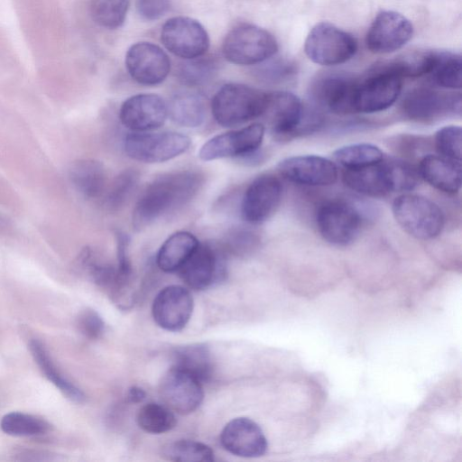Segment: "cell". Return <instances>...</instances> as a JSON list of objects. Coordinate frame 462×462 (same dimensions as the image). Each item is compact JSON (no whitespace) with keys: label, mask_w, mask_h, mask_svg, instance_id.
Masks as SVG:
<instances>
[{"label":"cell","mask_w":462,"mask_h":462,"mask_svg":"<svg viewBox=\"0 0 462 462\" xmlns=\"http://www.w3.org/2000/svg\"><path fill=\"white\" fill-rule=\"evenodd\" d=\"M161 41L170 52L184 60L202 57L209 47V37L204 26L186 16L167 20L162 28Z\"/></svg>","instance_id":"11"},{"label":"cell","mask_w":462,"mask_h":462,"mask_svg":"<svg viewBox=\"0 0 462 462\" xmlns=\"http://www.w3.org/2000/svg\"><path fill=\"white\" fill-rule=\"evenodd\" d=\"M126 397L130 402H141L145 398V392L138 386H133L128 390Z\"/></svg>","instance_id":"45"},{"label":"cell","mask_w":462,"mask_h":462,"mask_svg":"<svg viewBox=\"0 0 462 462\" xmlns=\"http://www.w3.org/2000/svg\"><path fill=\"white\" fill-rule=\"evenodd\" d=\"M434 51H416L404 53L386 62L401 78H416L428 75L433 61Z\"/></svg>","instance_id":"37"},{"label":"cell","mask_w":462,"mask_h":462,"mask_svg":"<svg viewBox=\"0 0 462 462\" xmlns=\"http://www.w3.org/2000/svg\"><path fill=\"white\" fill-rule=\"evenodd\" d=\"M162 457L171 461L211 462L214 452L208 445L190 439L177 440L166 445Z\"/></svg>","instance_id":"34"},{"label":"cell","mask_w":462,"mask_h":462,"mask_svg":"<svg viewBox=\"0 0 462 462\" xmlns=\"http://www.w3.org/2000/svg\"><path fill=\"white\" fill-rule=\"evenodd\" d=\"M69 176L74 188L86 199H97L106 191V169L97 160L82 159L74 162Z\"/></svg>","instance_id":"25"},{"label":"cell","mask_w":462,"mask_h":462,"mask_svg":"<svg viewBox=\"0 0 462 462\" xmlns=\"http://www.w3.org/2000/svg\"><path fill=\"white\" fill-rule=\"evenodd\" d=\"M419 173L437 189L455 194L461 187L460 162L440 155L428 154L420 162Z\"/></svg>","instance_id":"24"},{"label":"cell","mask_w":462,"mask_h":462,"mask_svg":"<svg viewBox=\"0 0 462 462\" xmlns=\"http://www.w3.org/2000/svg\"><path fill=\"white\" fill-rule=\"evenodd\" d=\"M140 174L135 169L121 171L106 189L105 205L111 211L122 208L136 189Z\"/></svg>","instance_id":"33"},{"label":"cell","mask_w":462,"mask_h":462,"mask_svg":"<svg viewBox=\"0 0 462 462\" xmlns=\"http://www.w3.org/2000/svg\"><path fill=\"white\" fill-rule=\"evenodd\" d=\"M138 14L148 21L163 16L170 9V0H135Z\"/></svg>","instance_id":"43"},{"label":"cell","mask_w":462,"mask_h":462,"mask_svg":"<svg viewBox=\"0 0 462 462\" xmlns=\"http://www.w3.org/2000/svg\"><path fill=\"white\" fill-rule=\"evenodd\" d=\"M159 395L163 404L172 411L189 414L199 407L204 393L198 379L171 366L160 382Z\"/></svg>","instance_id":"15"},{"label":"cell","mask_w":462,"mask_h":462,"mask_svg":"<svg viewBox=\"0 0 462 462\" xmlns=\"http://www.w3.org/2000/svg\"><path fill=\"white\" fill-rule=\"evenodd\" d=\"M304 50L313 62L323 66L342 64L356 52L355 37L328 23L316 24L309 32Z\"/></svg>","instance_id":"8"},{"label":"cell","mask_w":462,"mask_h":462,"mask_svg":"<svg viewBox=\"0 0 462 462\" xmlns=\"http://www.w3.org/2000/svg\"><path fill=\"white\" fill-rule=\"evenodd\" d=\"M199 242L187 231H178L170 236L160 247L156 255L158 267L166 273L178 272L189 259Z\"/></svg>","instance_id":"26"},{"label":"cell","mask_w":462,"mask_h":462,"mask_svg":"<svg viewBox=\"0 0 462 462\" xmlns=\"http://www.w3.org/2000/svg\"><path fill=\"white\" fill-rule=\"evenodd\" d=\"M1 430L11 436L31 437L45 434L50 424L35 416L22 412H11L2 418Z\"/></svg>","instance_id":"36"},{"label":"cell","mask_w":462,"mask_h":462,"mask_svg":"<svg viewBox=\"0 0 462 462\" xmlns=\"http://www.w3.org/2000/svg\"><path fill=\"white\" fill-rule=\"evenodd\" d=\"M356 84V79L346 75L325 74L313 82L311 98L319 108L337 115L352 114Z\"/></svg>","instance_id":"19"},{"label":"cell","mask_w":462,"mask_h":462,"mask_svg":"<svg viewBox=\"0 0 462 462\" xmlns=\"http://www.w3.org/2000/svg\"><path fill=\"white\" fill-rule=\"evenodd\" d=\"M263 116L266 117L271 133L278 141L312 132L321 121L319 113L305 109L300 98L287 91L267 93Z\"/></svg>","instance_id":"2"},{"label":"cell","mask_w":462,"mask_h":462,"mask_svg":"<svg viewBox=\"0 0 462 462\" xmlns=\"http://www.w3.org/2000/svg\"><path fill=\"white\" fill-rule=\"evenodd\" d=\"M193 298L182 286L170 285L163 288L152 302L154 321L168 331H180L188 324L193 311Z\"/></svg>","instance_id":"18"},{"label":"cell","mask_w":462,"mask_h":462,"mask_svg":"<svg viewBox=\"0 0 462 462\" xmlns=\"http://www.w3.org/2000/svg\"><path fill=\"white\" fill-rule=\"evenodd\" d=\"M167 106L168 116L178 125L193 128L201 125L205 120V103L197 94H177Z\"/></svg>","instance_id":"28"},{"label":"cell","mask_w":462,"mask_h":462,"mask_svg":"<svg viewBox=\"0 0 462 462\" xmlns=\"http://www.w3.org/2000/svg\"><path fill=\"white\" fill-rule=\"evenodd\" d=\"M203 183V176L193 170H180L155 177L140 194L134 210L133 226L142 230L189 202Z\"/></svg>","instance_id":"1"},{"label":"cell","mask_w":462,"mask_h":462,"mask_svg":"<svg viewBox=\"0 0 462 462\" xmlns=\"http://www.w3.org/2000/svg\"><path fill=\"white\" fill-rule=\"evenodd\" d=\"M116 268L119 273L125 276H132V268L128 256V248L130 237L127 234L116 230Z\"/></svg>","instance_id":"44"},{"label":"cell","mask_w":462,"mask_h":462,"mask_svg":"<svg viewBox=\"0 0 462 462\" xmlns=\"http://www.w3.org/2000/svg\"><path fill=\"white\" fill-rule=\"evenodd\" d=\"M411 23L394 11H382L373 21L367 34L366 46L374 53H389L404 46L412 37Z\"/></svg>","instance_id":"16"},{"label":"cell","mask_w":462,"mask_h":462,"mask_svg":"<svg viewBox=\"0 0 462 462\" xmlns=\"http://www.w3.org/2000/svg\"><path fill=\"white\" fill-rule=\"evenodd\" d=\"M199 58L187 60L188 61L180 68L178 76L183 84L199 86L210 79L214 71V64Z\"/></svg>","instance_id":"40"},{"label":"cell","mask_w":462,"mask_h":462,"mask_svg":"<svg viewBox=\"0 0 462 462\" xmlns=\"http://www.w3.org/2000/svg\"><path fill=\"white\" fill-rule=\"evenodd\" d=\"M402 78L386 62L373 67L361 79H356L354 94L355 113H376L390 107L402 91Z\"/></svg>","instance_id":"4"},{"label":"cell","mask_w":462,"mask_h":462,"mask_svg":"<svg viewBox=\"0 0 462 462\" xmlns=\"http://www.w3.org/2000/svg\"><path fill=\"white\" fill-rule=\"evenodd\" d=\"M190 143L189 136L177 132H135L125 137L124 150L133 160L158 163L185 152Z\"/></svg>","instance_id":"9"},{"label":"cell","mask_w":462,"mask_h":462,"mask_svg":"<svg viewBox=\"0 0 462 462\" xmlns=\"http://www.w3.org/2000/svg\"><path fill=\"white\" fill-rule=\"evenodd\" d=\"M345 184L351 189L369 197H383L396 192L393 161L347 169L343 174Z\"/></svg>","instance_id":"23"},{"label":"cell","mask_w":462,"mask_h":462,"mask_svg":"<svg viewBox=\"0 0 462 462\" xmlns=\"http://www.w3.org/2000/svg\"><path fill=\"white\" fill-rule=\"evenodd\" d=\"M79 331L89 339L99 338L105 330L102 318L93 310H85L78 319Z\"/></svg>","instance_id":"42"},{"label":"cell","mask_w":462,"mask_h":462,"mask_svg":"<svg viewBox=\"0 0 462 462\" xmlns=\"http://www.w3.org/2000/svg\"><path fill=\"white\" fill-rule=\"evenodd\" d=\"M257 69L258 77L269 83H280L291 79L296 72L294 63L286 60H269Z\"/></svg>","instance_id":"41"},{"label":"cell","mask_w":462,"mask_h":462,"mask_svg":"<svg viewBox=\"0 0 462 462\" xmlns=\"http://www.w3.org/2000/svg\"><path fill=\"white\" fill-rule=\"evenodd\" d=\"M282 186L272 174L255 178L245 189L241 202V215L249 224L266 221L277 209L282 199Z\"/></svg>","instance_id":"14"},{"label":"cell","mask_w":462,"mask_h":462,"mask_svg":"<svg viewBox=\"0 0 462 462\" xmlns=\"http://www.w3.org/2000/svg\"><path fill=\"white\" fill-rule=\"evenodd\" d=\"M129 5L130 0H90V14L98 25L116 29L124 23Z\"/></svg>","instance_id":"35"},{"label":"cell","mask_w":462,"mask_h":462,"mask_svg":"<svg viewBox=\"0 0 462 462\" xmlns=\"http://www.w3.org/2000/svg\"><path fill=\"white\" fill-rule=\"evenodd\" d=\"M460 96L448 95L430 88H417L402 101L403 114L411 120L426 122L448 111L460 112Z\"/></svg>","instance_id":"22"},{"label":"cell","mask_w":462,"mask_h":462,"mask_svg":"<svg viewBox=\"0 0 462 462\" xmlns=\"http://www.w3.org/2000/svg\"><path fill=\"white\" fill-rule=\"evenodd\" d=\"M317 225L322 237L335 245H347L357 236L362 217L359 210L342 199H331L317 211Z\"/></svg>","instance_id":"10"},{"label":"cell","mask_w":462,"mask_h":462,"mask_svg":"<svg viewBox=\"0 0 462 462\" xmlns=\"http://www.w3.org/2000/svg\"><path fill=\"white\" fill-rule=\"evenodd\" d=\"M278 171L288 180L307 186H329L337 179L336 164L319 155H299L282 160Z\"/></svg>","instance_id":"20"},{"label":"cell","mask_w":462,"mask_h":462,"mask_svg":"<svg viewBox=\"0 0 462 462\" xmlns=\"http://www.w3.org/2000/svg\"><path fill=\"white\" fill-rule=\"evenodd\" d=\"M125 67L131 78L137 83L155 86L167 78L171 70V60L158 45L139 42L127 50Z\"/></svg>","instance_id":"13"},{"label":"cell","mask_w":462,"mask_h":462,"mask_svg":"<svg viewBox=\"0 0 462 462\" xmlns=\"http://www.w3.org/2000/svg\"><path fill=\"white\" fill-rule=\"evenodd\" d=\"M220 442L226 450L243 457H261L268 448L260 426L245 417L230 420L221 431Z\"/></svg>","instance_id":"21"},{"label":"cell","mask_w":462,"mask_h":462,"mask_svg":"<svg viewBox=\"0 0 462 462\" xmlns=\"http://www.w3.org/2000/svg\"><path fill=\"white\" fill-rule=\"evenodd\" d=\"M220 243L228 256L245 257L258 249L260 237L250 229L235 228L229 231L224 241Z\"/></svg>","instance_id":"38"},{"label":"cell","mask_w":462,"mask_h":462,"mask_svg":"<svg viewBox=\"0 0 462 462\" xmlns=\"http://www.w3.org/2000/svg\"><path fill=\"white\" fill-rule=\"evenodd\" d=\"M462 60L459 54L450 51H434L433 61L428 75L438 86L459 89L462 85Z\"/></svg>","instance_id":"29"},{"label":"cell","mask_w":462,"mask_h":462,"mask_svg":"<svg viewBox=\"0 0 462 462\" xmlns=\"http://www.w3.org/2000/svg\"><path fill=\"white\" fill-rule=\"evenodd\" d=\"M278 51L272 33L253 24H240L225 37L222 52L231 63L256 65L271 59Z\"/></svg>","instance_id":"5"},{"label":"cell","mask_w":462,"mask_h":462,"mask_svg":"<svg viewBox=\"0 0 462 462\" xmlns=\"http://www.w3.org/2000/svg\"><path fill=\"white\" fill-rule=\"evenodd\" d=\"M29 348L33 359L49 381L59 388L69 400L75 402H84V393L60 374L50 358L46 348L39 340H32L29 344Z\"/></svg>","instance_id":"30"},{"label":"cell","mask_w":462,"mask_h":462,"mask_svg":"<svg viewBox=\"0 0 462 462\" xmlns=\"http://www.w3.org/2000/svg\"><path fill=\"white\" fill-rule=\"evenodd\" d=\"M172 366L188 373L201 383L208 382L213 373L210 351L203 344H192L175 349Z\"/></svg>","instance_id":"27"},{"label":"cell","mask_w":462,"mask_h":462,"mask_svg":"<svg viewBox=\"0 0 462 462\" xmlns=\"http://www.w3.org/2000/svg\"><path fill=\"white\" fill-rule=\"evenodd\" d=\"M337 162L347 169L362 168L381 162L383 152L370 143H355L338 148L333 153Z\"/></svg>","instance_id":"32"},{"label":"cell","mask_w":462,"mask_h":462,"mask_svg":"<svg viewBox=\"0 0 462 462\" xmlns=\"http://www.w3.org/2000/svg\"><path fill=\"white\" fill-rule=\"evenodd\" d=\"M227 258L228 254L220 242L199 243L178 272L189 288L206 290L226 279Z\"/></svg>","instance_id":"7"},{"label":"cell","mask_w":462,"mask_h":462,"mask_svg":"<svg viewBox=\"0 0 462 462\" xmlns=\"http://www.w3.org/2000/svg\"><path fill=\"white\" fill-rule=\"evenodd\" d=\"M138 426L152 434H162L172 430L176 418L171 410L164 404L149 402L143 405L136 416Z\"/></svg>","instance_id":"31"},{"label":"cell","mask_w":462,"mask_h":462,"mask_svg":"<svg viewBox=\"0 0 462 462\" xmlns=\"http://www.w3.org/2000/svg\"><path fill=\"white\" fill-rule=\"evenodd\" d=\"M266 98L265 92L244 84L228 83L214 95L212 116L224 127L237 126L262 116Z\"/></svg>","instance_id":"3"},{"label":"cell","mask_w":462,"mask_h":462,"mask_svg":"<svg viewBox=\"0 0 462 462\" xmlns=\"http://www.w3.org/2000/svg\"><path fill=\"white\" fill-rule=\"evenodd\" d=\"M435 146L440 156L460 162L461 128L457 125L440 128L435 135Z\"/></svg>","instance_id":"39"},{"label":"cell","mask_w":462,"mask_h":462,"mask_svg":"<svg viewBox=\"0 0 462 462\" xmlns=\"http://www.w3.org/2000/svg\"><path fill=\"white\" fill-rule=\"evenodd\" d=\"M397 223L411 236L428 240L438 236L444 226L441 209L433 201L416 194H402L393 203Z\"/></svg>","instance_id":"6"},{"label":"cell","mask_w":462,"mask_h":462,"mask_svg":"<svg viewBox=\"0 0 462 462\" xmlns=\"http://www.w3.org/2000/svg\"><path fill=\"white\" fill-rule=\"evenodd\" d=\"M263 135L264 126L260 123L217 134L201 146L199 157L206 162L223 158L239 160L259 151Z\"/></svg>","instance_id":"12"},{"label":"cell","mask_w":462,"mask_h":462,"mask_svg":"<svg viewBox=\"0 0 462 462\" xmlns=\"http://www.w3.org/2000/svg\"><path fill=\"white\" fill-rule=\"evenodd\" d=\"M167 116V104L160 96L152 93L130 97L119 110L122 125L134 132L157 129L165 123Z\"/></svg>","instance_id":"17"}]
</instances>
